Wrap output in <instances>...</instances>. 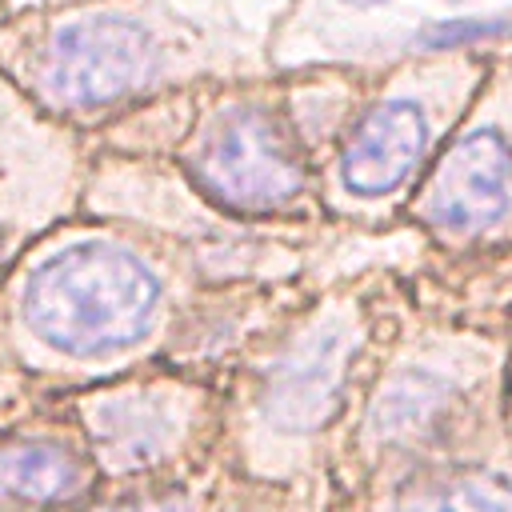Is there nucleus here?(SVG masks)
I'll return each instance as SVG.
<instances>
[{
    "mask_svg": "<svg viewBox=\"0 0 512 512\" xmlns=\"http://www.w3.org/2000/svg\"><path fill=\"white\" fill-rule=\"evenodd\" d=\"M352 4H384V0H352Z\"/></svg>",
    "mask_w": 512,
    "mask_h": 512,
    "instance_id": "nucleus-15",
    "label": "nucleus"
},
{
    "mask_svg": "<svg viewBox=\"0 0 512 512\" xmlns=\"http://www.w3.org/2000/svg\"><path fill=\"white\" fill-rule=\"evenodd\" d=\"M64 408L80 420L104 484L180 480L220 460L224 388L212 376L140 364L68 392Z\"/></svg>",
    "mask_w": 512,
    "mask_h": 512,
    "instance_id": "nucleus-7",
    "label": "nucleus"
},
{
    "mask_svg": "<svg viewBox=\"0 0 512 512\" xmlns=\"http://www.w3.org/2000/svg\"><path fill=\"white\" fill-rule=\"evenodd\" d=\"M0 184L16 196V204L28 212V220L40 212L44 220H52V216H60V212H68V188H60V184H48V180H36V176H28V172H16V168H4L0 164ZM8 216H12V208H8V200L0 196V224H8Z\"/></svg>",
    "mask_w": 512,
    "mask_h": 512,
    "instance_id": "nucleus-12",
    "label": "nucleus"
},
{
    "mask_svg": "<svg viewBox=\"0 0 512 512\" xmlns=\"http://www.w3.org/2000/svg\"><path fill=\"white\" fill-rule=\"evenodd\" d=\"M508 320L512 260H448V276L404 272L396 328L332 452V504L416 464L512 456Z\"/></svg>",
    "mask_w": 512,
    "mask_h": 512,
    "instance_id": "nucleus-2",
    "label": "nucleus"
},
{
    "mask_svg": "<svg viewBox=\"0 0 512 512\" xmlns=\"http://www.w3.org/2000/svg\"><path fill=\"white\" fill-rule=\"evenodd\" d=\"M216 484H220V460L180 480L100 484V492L84 500L76 512H212Z\"/></svg>",
    "mask_w": 512,
    "mask_h": 512,
    "instance_id": "nucleus-11",
    "label": "nucleus"
},
{
    "mask_svg": "<svg viewBox=\"0 0 512 512\" xmlns=\"http://www.w3.org/2000/svg\"><path fill=\"white\" fill-rule=\"evenodd\" d=\"M508 344H512V320H508ZM504 420H508V436H512V348H508V392H504Z\"/></svg>",
    "mask_w": 512,
    "mask_h": 512,
    "instance_id": "nucleus-13",
    "label": "nucleus"
},
{
    "mask_svg": "<svg viewBox=\"0 0 512 512\" xmlns=\"http://www.w3.org/2000/svg\"><path fill=\"white\" fill-rule=\"evenodd\" d=\"M328 512H512V456L416 464L364 484Z\"/></svg>",
    "mask_w": 512,
    "mask_h": 512,
    "instance_id": "nucleus-10",
    "label": "nucleus"
},
{
    "mask_svg": "<svg viewBox=\"0 0 512 512\" xmlns=\"http://www.w3.org/2000/svg\"><path fill=\"white\" fill-rule=\"evenodd\" d=\"M320 236L196 240L136 220L64 224L0 284V360L76 392L140 364L220 380L244 344L304 300Z\"/></svg>",
    "mask_w": 512,
    "mask_h": 512,
    "instance_id": "nucleus-1",
    "label": "nucleus"
},
{
    "mask_svg": "<svg viewBox=\"0 0 512 512\" xmlns=\"http://www.w3.org/2000/svg\"><path fill=\"white\" fill-rule=\"evenodd\" d=\"M100 468L80 420H56L0 440V512H76L100 492Z\"/></svg>",
    "mask_w": 512,
    "mask_h": 512,
    "instance_id": "nucleus-9",
    "label": "nucleus"
},
{
    "mask_svg": "<svg viewBox=\"0 0 512 512\" xmlns=\"http://www.w3.org/2000/svg\"><path fill=\"white\" fill-rule=\"evenodd\" d=\"M8 252H12V232H8V224H0V280L8 268Z\"/></svg>",
    "mask_w": 512,
    "mask_h": 512,
    "instance_id": "nucleus-14",
    "label": "nucleus"
},
{
    "mask_svg": "<svg viewBox=\"0 0 512 512\" xmlns=\"http://www.w3.org/2000/svg\"><path fill=\"white\" fill-rule=\"evenodd\" d=\"M440 260H512V60L488 76L400 212Z\"/></svg>",
    "mask_w": 512,
    "mask_h": 512,
    "instance_id": "nucleus-8",
    "label": "nucleus"
},
{
    "mask_svg": "<svg viewBox=\"0 0 512 512\" xmlns=\"http://www.w3.org/2000/svg\"><path fill=\"white\" fill-rule=\"evenodd\" d=\"M492 56L432 48L376 72L332 156L316 172L324 220L344 232L400 224L416 184L476 100Z\"/></svg>",
    "mask_w": 512,
    "mask_h": 512,
    "instance_id": "nucleus-5",
    "label": "nucleus"
},
{
    "mask_svg": "<svg viewBox=\"0 0 512 512\" xmlns=\"http://www.w3.org/2000/svg\"><path fill=\"white\" fill-rule=\"evenodd\" d=\"M404 272L360 268L296 300L256 332L224 388L220 464L276 488L296 512H328L332 452L396 328Z\"/></svg>",
    "mask_w": 512,
    "mask_h": 512,
    "instance_id": "nucleus-3",
    "label": "nucleus"
},
{
    "mask_svg": "<svg viewBox=\"0 0 512 512\" xmlns=\"http://www.w3.org/2000/svg\"><path fill=\"white\" fill-rule=\"evenodd\" d=\"M168 160L228 220L256 228H332L316 196V156L292 116L288 76L192 84V116Z\"/></svg>",
    "mask_w": 512,
    "mask_h": 512,
    "instance_id": "nucleus-6",
    "label": "nucleus"
},
{
    "mask_svg": "<svg viewBox=\"0 0 512 512\" xmlns=\"http://www.w3.org/2000/svg\"><path fill=\"white\" fill-rule=\"evenodd\" d=\"M8 60L44 112L80 128L112 124L200 80L240 76L220 64L196 28L128 0H88L48 12L12 36Z\"/></svg>",
    "mask_w": 512,
    "mask_h": 512,
    "instance_id": "nucleus-4",
    "label": "nucleus"
}]
</instances>
